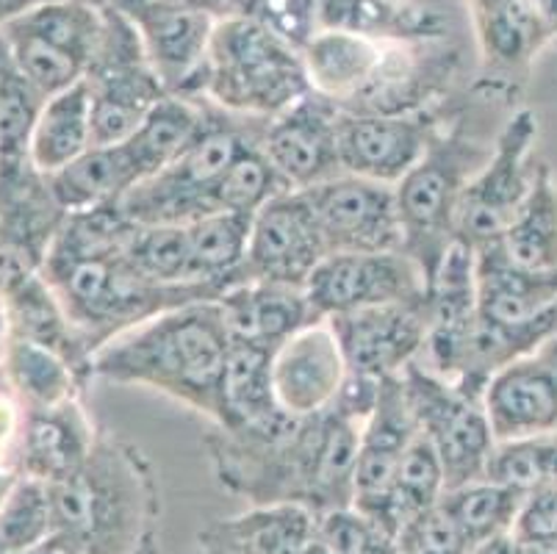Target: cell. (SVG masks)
<instances>
[{"mask_svg": "<svg viewBox=\"0 0 557 554\" xmlns=\"http://www.w3.org/2000/svg\"><path fill=\"white\" fill-rule=\"evenodd\" d=\"M3 554H89V552H86L75 538L64 535V532H53V535L45 538V541L37 543V546L20 549V552H3Z\"/></svg>", "mask_w": 557, "mask_h": 554, "instance_id": "obj_47", "label": "cell"}, {"mask_svg": "<svg viewBox=\"0 0 557 554\" xmlns=\"http://www.w3.org/2000/svg\"><path fill=\"white\" fill-rule=\"evenodd\" d=\"M252 217L245 213H211L186 225V281L191 286L211 288L222 297L236 283L247 256Z\"/></svg>", "mask_w": 557, "mask_h": 554, "instance_id": "obj_32", "label": "cell"}, {"mask_svg": "<svg viewBox=\"0 0 557 554\" xmlns=\"http://www.w3.org/2000/svg\"><path fill=\"white\" fill-rule=\"evenodd\" d=\"M136 28L166 95L202 98L216 17L172 0H103Z\"/></svg>", "mask_w": 557, "mask_h": 554, "instance_id": "obj_13", "label": "cell"}, {"mask_svg": "<svg viewBox=\"0 0 557 554\" xmlns=\"http://www.w3.org/2000/svg\"><path fill=\"white\" fill-rule=\"evenodd\" d=\"M469 14H472V23L474 20H483L491 17V14H499V12H508L510 7H516L519 0H463Z\"/></svg>", "mask_w": 557, "mask_h": 554, "instance_id": "obj_49", "label": "cell"}, {"mask_svg": "<svg viewBox=\"0 0 557 554\" xmlns=\"http://www.w3.org/2000/svg\"><path fill=\"white\" fill-rule=\"evenodd\" d=\"M172 3H181V7L197 9V12H206V14H211V17L222 20L231 14V9L236 0H172Z\"/></svg>", "mask_w": 557, "mask_h": 554, "instance_id": "obj_50", "label": "cell"}, {"mask_svg": "<svg viewBox=\"0 0 557 554\" xmlns=\"http://www.w3.org/2000/svg\"><path fill=\"white\" fill-rule=\"evenodd\" d=\"M9 338H12V330H9L7 311H3V303H0V364H3V355H7Z\"/></svg>", "mask_w": 557, "mask_h": 554, "instance_id": "obj_54", "label": "cell"}, {"mask_svg": "<svg viewBox=\"0 0 557 554\" xmlns=\"http://www.w3.org/2000/svg\"><path fill=\"white\" fill-rule=\"evenodd\" d=\"M317 538L331 554H397V541L356 507L317 518Z\"/></svg>", "mask_w": 557, "mask_h": 554, "instance_id": "obj_43", "label": "cell"}, {"mask_svg": "<svg viewBox=\"0 0 557 554\" xmlns=\"http://www.w3.org/2000/svg\"><path fill=\"white\" fill-rule=\"evenodd\" d=\"M447 494V480H444L442 460L430 446V441L422 433L413 439V444L405 450L403 460L397 466V477H394L392 488V521L394 532L405 521H410L419 513L430 510L433 505L442 502Z\"/></svg>", "mask_w": 557, "mask_h": 554, "instance_id": "obj_37", "label": "cell"}, {"mask_svg": "<svg viewBox=\"0 0 557 554\" xmlns=\"http://www.w3.org/2000/svg\"><path fill=\"white\" fill-rule=\"evenodd\" d=\"M499 244L521 267L557 272V177L546 161H539L533 189Z\"/></svg>", "mask_w": 557, "mask_h": 554, "instance_id": "obj_34", "label": "cell"}, {"mask_svg": "<svg viewBox=\"0 0 557 554\" xmlns=\"http://www.w3.org/2000/svg\"><path fill=\"white\" fill-rule=\"evenodd\" d=\"M488 156L491 145L472 139L463 111H453L419 164L394 186L403 222V250L422 269L428 286L449 247L458 242L460 200Z\"/></svg>", "mask_w": 557, "mask_h": 554, "instance_id": "obj_6", "label": "cell"}, {"mask_svg": "<svg viewBox=\"0 0 557 554\" xmlns=\"http://www.w3.org/2000/svg\"><path fill=\"white\" fill-rule=\"evenodd\" d=\"M555 554H557V546H555Z\"/></svg>", "mask_w": 557, "mask_h": 554, "instance_id": "obj_56", "label": "cell"}, {"mask_svg": "<svg viewBox=\"0 0 557 554\" xmlns=\"http://www.w3.org/2000/svg\"><path fill=\"white\" fill-rule=\"evenodd\" d=\"M527 7L533 9L539 23L544 25L552 42L557 45V0H527Z\"/></svg>", "mask_w": 557, "mask_h": 554, "instance_id": "obj_48", "label": "cell"}, {"mask_svg": "<svg viewBox=\"0 0 557 554\" xmlns=\"http://www.w3.org/2000/svg\"><path fill=\"white\" fill-rule=\"evenodd\" d=\"M292 192L286 186L272 161L267 159L261 145L250 147L233 161L231 170L220 177L214 192L216 211L220 213H245V217H256L272 197Z\"/></svg>", "mask_w": 557, "mask_h": 554, "instance_id": "obj_38", "label": "cell"}, {"mask_svg": "<svg viewBox=\"0 0 557 554\" xmlns=\"http://www.w3.org/2000/svg\"><path fill=\"white\" fill-rule=\"evenodd\" d=\"M327 256L331 253L306 195L283 192L252 217L247 256L236 283L261 281L306 288L313 269Z\"/></svg>", "mask_w": 557, "mask_h": 554, "instance_id": "obj_16", "label": "cell"}, {"mask_svg": "<svg viewBox=\"0 0 557 554\" xmlns=\"http://www.w3.org/2000/svg\"><path fill=\"white\" fill-rule=\"evenodd\" d=\"M311 89L342 114H417L449 103L460 53L442 42H377L319 30L302 48Z\"/></svg>", "mask_w": 557, "mask_h": 554, "instance_id": "obj_2", "label": "cell"}, {"mask_svg": "<svg viewBox=\"0 0 557 554\" xmlns=\"http://www.w3.org/2000/svg\"><path fill=\"white\" fill-rule=\"evenodd\" d=\"M53 532L89 554H156L161 488L148 452L114 430H100L92 452L64 480L48 485Z\"/></svg>", "mask_w": 557, "mask_h": 554, "instance_id": "obj_3", "label": "cell"}, {"mask_svg": "<svg viewBox=\"0 0 557 554\" xmlns=\"http://www.w3.org/2000/svg\"><path fill=\"white\" fill-rule=\"evenodd\" d=\"M306 554H331V552H327V549H325V543L319 541V538H313V541H311V546L306 549Z\"/></svg>", "mask_w": 557, "mask_h": 554, "instance_id": "obj_55", "label": "cell"}, {"mask_svg": "<svg viewBox=\"0 0 557 554\" xmlns=\"http://www.w3.org/2000/svg\"><path fill=\"white\" fill-rule=\"evenodd\" d=\"M25 421H28V408L20 403V396L0 374V466L17 469Z\"/></svg>", "mask_w": 557, "mask_h": 554, "instance_id": "obj_46", "label": "cell"}, {"mask_svg": "<svg viewBox=\"0 0 557 554\" xmlns=\"http://www.w3.org/2000/svg\"><path fill=\"white\" fill-rule=\"evenodd\" d=\"M55 200L67 213L120 202L139 177L123 145H92L78 159L48 175Z\"/></svg>", "mask_w": 557, "mask_h": 554, "instance_id": "obj_30", "label": "cell"}, {"mask_svg": "<svg viewBox=\"0 0 557 554\" xmlns=\"http://www.w3.org/2000/svg\"><path fill=\"white\" fill-rule=\"evenodd\" d=\"M327 253L403 250V222L394 186L336 175L302 192Z\"/></svg>", "mask_w": 557, "mask_h": 554, "instance_id": "obj_15", "label": "cell"}, {"mask_svg": "<svg viewBox=\"0 0 557 554\" xmlns=\"http://www.w3.org/2000/svg\"><path fill=\"white\" fill-rule=\"evenodd\" d=\"M202 446L216 482L250 507L297 505L317 518L352 507L361 424L338 410L245 433L211 424Z\"/></svg>", "mask_w": 557, "mask_h": 554, "instance_id": "obj_1", "label": "cell"}, {"mask_svg": "<svg viewBox=\"0 0 557 554\" xmlns=\"http://www.w3.org/2000/svg\"><path fill=\"white\" fill-rule=\"evenodd\" d=\"M319 319L363 311L374 305L419 299L428 294L422 269L405 250L331 253L306 286Z\"/></svg>", "mask_w": 557, "mask_h": 554, "instance_id": "obj_14", "label": "cell"}, {"mask_svg": "<svg viewBox=\"0 0 557 554\" xmlns=\"http://www.w3.org/2000/svg\"><path fill=\"white\" fill-rule=\"evenodd\" d=\"M403 383L419 430L442 460L447 491L483 480L496 446L483 396L438 378L419 360L405 366Z\"/></svg>", "mask_w": 557, "mask_h": 554, "instance_id": "obj_11", "label": "cell"}, {"mask_svg": "<svg viewBox=\"0 0 557 554\" xmlns=\"http://www.w3.org/2000/svg\"><path fill=\"white\" fill-rule=\"evenodd\" d=\"M39 3H45V0H0V28L28 12V9L39 7Z\"/></svg>", "mask_w": 557, "mask_h": 554, "instance_id": "obj_51", "label": "cell"}, {"mask_svg": "<svg viewBox=\"0 0 557 554\" xmlns=\"http://www.w3.org/2000/svg\"><path fill=\"white\" fill-rule=\"evenodd\" d=\"M0 374L28 410H45L70 399H84L89 389V380L64 355L14 335L9 338Z\"/></svg>", "mask_w": 557, "mask_h": 554, "instance_id": "obj_29", "label": "cell"}, {"mask_svg": "<svg viewBox=\"0 0 557 554\" xmlns=\"http://www.w3.org/2000/svg\"><path fill=\"white\" fill-rule=\"evenodd\" d=\"M267 120L231 114L202 98V125L191 145L166 170L136 183L120 200L136 225H189L216 211L220 177L242 152L261 145Z\"/></svg>", "mask_w": 557, "mask_h": 554, "instance_id": "obj_7", "label": "cell"}, {"mask_svg": "<svg viewBox=\"0 0 557 554\" xmlns=\"http://www.w3.org/2000/svg\"><path fill=\"white\" fill-rule=\"evenodd\" d=\"M319 30L377 42H442L449 20L417 0H319Z\"/></svg>", "mask_w": 557, "mask_h": 554, "instance_id": "obj_27", "label": "cell"}, {"mask_svg": "<svg viewBox=\"0 0 557 554\" xmlns=\"http://www.w3.org/2000/svg\"><path fill=\"white\" fill-rule=\"evenodd\" d=\"M12 56L45 98L81 84L103 37L98 0H45L3 25Z\"/></svg>", "mask_w": 557, "mask_h": 554, "instance_id": "obj_9", "label": "cell"}, {"mask_svg": "<svg viewBox=\"0 0 557 554\" xmlns=\"http://www.w3.org/2000/svg\"><path fill=\"white\" fill-rule=\"evenodd\" d=\"M89 147H92V100L81 81L45 100L28 139V159L39 172L53 175Z\"/></svg>", "mask_w": 557, "mask_h": 554, "instance_id": "obj_31", "label": "cell"}, {"mask_svg": "<svg viewBox=\"0 0 557 554\" xmlns=\"http://www.w3.org/2000/svg\"><path fill=\"white\" fill-rule=\"evenodd\" d=\"M103 9V37L84 84L92 100V145H120L166 98L134 25L114 7Z\"/></svg>", "mask_w": 557, "mask_h": 554, "instance_id": "obj_10", "label": "cell"}, {"mask_svg": "<svg viewBox=\"0 0 557 554\" xmlns=\"http://www.w3.org/2000/svg\"><path fill=\"white\" fill-rule=\"evenodd\" d=\"M123 258L150 281L164 286H191L186 281V225H136Z\"/></svg>", "mask_w": 557, "mask_h": 554, "instance_id": "obj_40", "label": "cell"}, {"mask_svg": "<svg viewBox=\"0 0 557 554\" xmlns=\"http://www.w3.org/2000/svg\"><path fill=\"white\" fill-rule=\"evenodd\" d=\"M272 349L256 344L231 342L220 380L216 419L211 424L231 433H245L286 419L288 414L277 405L272 389Z\"/></svg>", "mask_w": 557, "mask_h": 554, "instance_id": "obj_28", "label": "cell"}, {"mask_svg": "<svg viewBox=\"0 0 557 554\" xmlns=\"http://www.w3.org/2000/svg\"><path fill=\"white\" fill-rule=\"evenodd\" d=\"M311 91L302 50L245 17L216 20L202 98L252 120H272Z\"/></svg>", "mask_w": 557, "mask_h": 554, "instance_id": "obj_8", "label": "cell"}, {"mask_svg": "<svg viewBox=\"0 0 557 554\" xmlns=\"http://www.w3.org/2000/svg\"><path fill=\"white\" fill-rule=\"evenodd\" d=\"M227 349L231 335L216 299L189 303L100 347L92 378L150 389L214 421Z\"/></svg>", "mask_w": 557, "mask_h": 554, "instance_id": "obj_4", "label": "cell"}, {"mask_svg": "<svg viewBox=\"0 0 557 554\" xmlns=\"http://www.w3.org/2000/svg\"><path fill=\"white\" fill-rule=\"evenodd\" d=\"M485 477L503 485L533 491L557 482V433L496 441Z\"/></svg>", "mask_w": 557, "mask_h": 554, "instance_id": "obj_39", "label": "cell"}, {"mask_svg": "<svg viewBox=\"0 0 557 554\" xmlns=\"http://www.w3.org/2000/svg\"><path fill=\"white\" fill-rule=\"evenodd\" d=\"M336 333L347 369L363 378H392L424 353L430 328L428 294L408 303L374 305L327 319Z\"/></svg>", "mask_w": 557, "mask_h": 554, "instance_id": "obj_18", "label": "cell"}, {"mask_svg": "<svg viewBox=\"0 0 557 554\" xmlns=\"http://www.w3.org/2000/svg\"><path fill=\"white\" fill-rule=\"evenodd\" d=\"M521 502H524V491L494 482L488 477L466 482L460 488H449L442 496V505L453 513V518L474 549L496 541V538L510 535Z\"/></svg>", "mask_w": 557, "mask_h": 554, "instance_id": "obj_35", "label": "cell"}, {"mask_svg": "<svg viewBox=\"0 0 557 554\" xmlns=\"http://www.w3.org/2000/svg\"><path fill=\"white\" fill-rule=\"evenodd\" d=\"M449 114V103L417 114H342V172L397 186L419 164Z\"/></svg>", "mask_w": 557, "mask_h": 554, "instance_id": "obj_17", "label": "cell"}, {"mask_svg": "<svg viewBox=\"0 0 557 554\" xmlns=\"http://www.w3.org/2000/svg\"><path fill=\"white\" fill-rule=\"evenodd\" d=\"M64 220L67 211L32 159L0 161V250L39 269Z\"/></svg>", "mask_w": 557, "mask_h": 554, "instance_id": "obj_23", "label": "cell"}, {"mask_svg": "<svg viewBox=\"0 0 557 554\" xmlns=\"http://www.w3.org/2000/svg\"><path fill=\"white\" fill-rule=\"evenodd\" d=\"M539 114L533 109L513 111L491 145V156L469 181L458 211V242L480 250L505 236L533 189L539 161Z\"/></svg>", "mask_w": 557, "mask_h": 554, "instance_id": "obj_12", "label": "cell"}, {"mask_svg": "<svg viewBox=\"0 0 557 554\" xmlns=\"http://www.w3.org/2000/svg\"><path fill=\"white\" fill-rule=\"evenodd\" d=\"M338 125L342 111L313 89L283 114L267 120L261 147L288 189L306 192L344 175L338 159Z\"/></svg>", "mask_w": 557, "mask_h": 554, "instance_id": "obj_19", "label": "cell"}, {"mask_svg": "<svg viewBox=\"0 0 557 554\" xmlns=\"http://www.w3.org/2000/svg\"><path fill=\"white\" fill-rule=\"evenodd\" d=\"M45 100L48 98L20 70L0 30V161L28 159V139Z\"/></svg>", "mask_w": 557, "mask_h": 554, "instance_id": "obj_36", "label": "cell"}, {"mask_svg": "<svg viewBox=\"0 0 557 554\" xmlns=\"http://www.w3.org/2000/svg\"><path fill=\"white\" fill-rule=\"evenodd\" d=\"M496 441L557 433V333L503 366L483 391Z\"/></svg>", "mask_w": 557, "mask_h": 554, "instance_id": "obj_20", "label": "cell"}, {"mask_svg": "<svg viewBox=\"0 0 557 554\" xmlns=\"http://www.w3.org/2000/svg\"><path fill=\"white\" fill-rule=\"evenodd\" d=\"M227 17L252 20L302 50L319 34V0H236Z\"/></svg>", "mask_w": 557, "mask_h": 554, "instance_id": "obj_42", "label": "cell"}, {"mask_svg": "<svg viewBox=\"0 0 557 554\" xmlns=\"http://www.w3.org/2000/svg\"><path fill=\"white\" fill-rule=\"evenodd\" d=\"M472 554H513V538H496V541H488L483 543V546L474 549Z\"/></svg>", "mask_w": 557, "mask_h": 554, "instance_id": "obj_53", "label": "cell"}, {"mask_svg": "<svg viewBox=\"0 0 557 554\" xmlns=\"http://www.w3.org/2000/svg\"><path fill=\"white\" fill-rule=\"evenodd\" d=\"M20 471L17 469H9V466H0V507H3V502L9 500V494L14 491V485L20 482Z\"/></svg>", "mask_w": 557, "mask_h": 554, "instance_id": "obj_52", "label": "cell"}, {"mask_svg": "<svg viewBox=\"0 0 557 554\" xmlns=\"http://www.w3.org/2000/svg\"><path fill=\"white\" fill-rule=\"evenodd\" d=\"M98 433L92 416L86 414L84 399L28 410L17 457L20 475L34 477L45 485L64 480L89 457Z\"/></svg>", "mask_w": 557, "mask_h": 554, "instance_id": "obj_25", "label": "cell"}, {"mask_svg": "<svg viewBox=\"0 0 557 554\" xmlns=\"http://www.w3.org/2000/svg\"><path fill=\"white\" fill-rule=\"evenodd\" d=\"M313 538L317 516L306 507H250L197 532L191 554H306Z\"/></svg>", "mask_w": 557, "mask_h": 554, "instance_id": "obj_26", "label": "cell"}, {"mask_svg": "<svg viewBox=\"0 0 557 554\" xmlns=\"http://www.w3.org/2000/svg\"><path fill=\"white\" fill-rule=\"evenodd\" d=\"M510 538L521 546L555 552L557 546V482L527 491Z\"/></svg>", "mask_w": 557, "mask_h": 554, "instance_id": "obj_45", "label": "cell"}, {"mask_svg": "<svg viewBox=\"0 0 557 554\" xmlns=\"http://www.w3.org/2000/svg\"><path fill=\"white\" fill-rule=\"evenodd\" d=\"M78 333L86 353L92 355L116 335L150 322L159 313L189 303H211L220 294L202 286H164L136 272L123 253L45 261L39 267Z\"/></svg>", "mask_w": 557, "mask_h": 554, "instance_id": "obj_5", "label": "cell"}, {"mask_svg": "<svg viewBox=\"0 0 557 554\" xmlns=\"http://www.w3.org/2000/svg\"><path fill=\"white\" fill-rule=\"evenodd\" d=\"M347 358L327 319L306 324L272 355V389L288 416L327 414L347 380Z\"/></svg>", "mask_w": 557, "mask_h": 554, "instance_id": "obj_21", "label": "cell"}, {"mask_svg": "<svg viewBox=\"0 0 557 554\" xmlns=\"http://www.w3.org/2000/svg\"><path fill=\"white\" fill-rule=\"evenodd\" d=\"M53 535L48 485L34 477H20L9 500L0 507V554L37 546Z\"/></svg>", "mask_w": 557, "mask_h": 554, "instance_id": "obj_41", "label": "cell"}, {"mask_svg": "<svg viewBox=\"0 0 557 554\" xmlns=\"http://www.w3.org/2000/svg\"><path fill=\"white\" fill-rule=\"evenodd\" d=\"M231 342L256 344L275 353L297 330L317 322L306 288L277 283H233L216 299Z\"/></svg>", "mask_w": 557, "mask_h": 554, "instance_id": "obj_24", "label": "cell"}, {"mask_svg": "<svg viewBox=\"0 0 557 554\" xmlns=\"http://www.w3.org/2000/svg\"><path fill=\"white\" fill-rule=\"evenodd\" d=\"M0 303L14 338L55 349L92 383V355L81 344L45 274L3 250H0Z\"/></svg>", "mask_w": 557, "mask_h": 554, "instance_id": "obj_22", "label": "cell"}, {"mask_svg": "<svg viewBox=\"0 0 557 554\" xmlns=\"http://www.w3.org/2000/svg\"><path fill=\"white\" fill-rule=\"evenodd\" d=\"M397 554H472L474 546L453 513L438 502L430 510L405 521L397 532Z\"/></svg>", "mask_w": 557, "mask_h": 554, "instance_id": "obj_44", "label": "cell"}, {"mask_svg": "<svg viewBox=\"0 0 557 554\" xmlns=\"http://www.w3.org/2000/svg\"><path fill=\"white\" fill-rule=\"evenodd\" d=\"M202 125V98H175L166 95L153 106L139 128L120 145L128 152L136 177L148 181L166 170L191 145Z\"/></svg>", "mask_w": 557, "mask_h": 554, "instance_id": "obj_33", "label": "cell"}]
</instances>
